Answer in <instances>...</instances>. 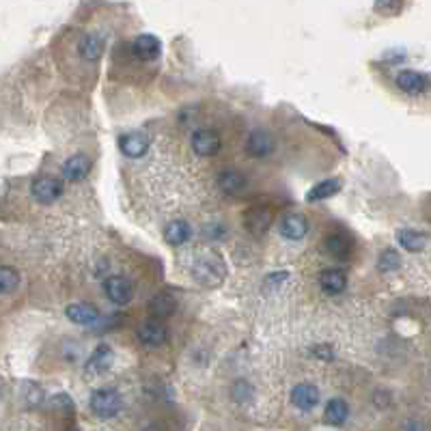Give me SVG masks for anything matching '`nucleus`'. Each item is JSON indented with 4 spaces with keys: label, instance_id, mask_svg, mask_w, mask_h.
Returning <instances> with one entry per match:
<instances>
[{
    "label": "nucleus",
    "instance_id": "obj_8",
    "mask_svg": "<svg viewBox=\"0 0 431 431\" xmlns=\"http://www.w3.org/2000/svg\"><path fill=\"white\" fill-rule=\"evenodd\" d=\"M291 403L298 407L302 412H308L313 407L320 403V389L313 386V384H298V386H293L291 391Z\"/></svg>",
    "mask_w": 431,
    "mask_h": 431
},
{
    "label": "nucleus",
    "instance_id": "obj_4",
    "mask_svg": "<svg viewBox=\"0 0 431 431\" xmlns=\"http://www.w3.org/2000/svg\"><path fill=\"white\" fill-rule=\"evenodd\" d=\"M104 291L106 298L117 306H125L134 298V287L125 276H108L104 281Z\"/></svg>",
    "mask_w": 431,
    "mask_h": 431
},
{
    "label": "nucleus",
    "instance_id": "obj_23",
    "mask_svg": "<svg viewBox=\"0 0 431 431\" xmlns=\"http://www.w3.org/2000/svg\"><path fill=\"white\" fill-rule=\"evenodd\" d=\"M338 190H341V181H338V179H326V181H320V184L311 188V192L306 194V201L308 203L326 201V198L334 196Z\"/></svg>",
    "mask_w": 431,
    "mask_h": 431
},
{
    "label": "nucleus",
    "instance_id": "obj_5",
    "mask_svg": "<svg viewBox=\"0 0 431 431\" xmlns=\"http://www.w3.org/2000/svg\"><path fill=\"white\" fill-rule=\"evenodd\" d=\"M192 151L196 153V155H201V157H205V155H216L218 151H220V136H218V132H214V130H196L194 134H192Z\"/></svg>",
    "mask_w": 431,
    "mask_h": 431
},
{
    "label": "nucleus",
    "instance_id": "obj_12",
    "mask_svg": "<svg viewBox=\"0 0 431 431\" xmlns=\"http://www.w3.org/2000/svg\"><path fill=\"white\" fill-rule=\"evenodd\" d=\"M61 171H63V177L67 181H82L91 171V160L84 153H76L72 157H67Z\"/></svg>",
    "mask_w": 431,
    "mask_h": 431
},
{
    "label": "nucleus",
    "instance_id": "obj_14",
    "mask_svg": "<svg viewBox=\"0 0 431 431\" xmlns=\"http://www.w3.org/2000/svg\"><path fill=\"white\" fill-rule=\"evenodd\" d=\"M272 147H274V143H272V136L265 130H255L246 141V151L253 157H265Z\"/></svg>",
    "mask_w": 431,
    "mask_h": 431
},
{
    "label": "nucleus",
    "instance_id": "obj_22",
    "mask_svg": "<svg viewBox=\"0 0 431 431\" xmlns=\"http://www.w3.org/2000/svg\"><path fill=\"white\" fill-rule=\"evenodd\" d=\"M175 306H177V302L171 293H157V296H153L149 300V311L153 315V320H162V317L173 315Z\"/></svg>",
    "mask_w": 431,
    "mask_h": 431
},
{
    "label": "nucleus",
    "instance_id": "obj_6",
    "mask_svg": "<svg viewBox=\"0 0 431 431\" xmlns=\"http://www.w3.org/2000/svg\"><path fill=\"white\" fill-rule=\"evenodd\" d=\"M139 341L145 347H160L166 343V326L160 320H147L139 326Z\"/></svg>",
    "mask_w": 431,
    "mask_h": 431
},
{
    "label": "nucleus",
    "instance_id": "obj_27",
    "mask_svg": "<svg viewBox=\"0 0 431 431\" xmlns=\"http://www.w3.org/2000/svg\"><path fill=\"white\" fill-rule=\"evenodd\" d=\"M399 265H401V257H399V253L393 251V248L384 251L382 257L377 259V267H379V272H384V274H389V272H395Z\"/></svg>",
    "mask_w": 431,
    "mask_h": 431
},
{
    "label": "nucleus",
    "instance_id": "obj_10",
    "mask_svg": "<svg viewBox=\"0 0 431 431\" xmlns=\"http://www.w3.org/2000/svg\"><path fill=\"white\" fill-rule=\"evenodd\" d=\"M65 315H67V320L74 322V324H80V326H91V324H95L100 320V311L93 306V304H88V302H74L65 308Z\"/></svg>",
    "mask_w": 431,
    "mask_h": 431
},
{
    "label": "nucleus",
    "instance_id": "obj_17",
    "mask_svg": "<svg viewBox=\"0 0 431 431\" xmlns=\"http://www.w3.org/2000/svg\"><path fill=\"white\" fill-rule=\"evenodd\" d=\"M78 50H80V56L84 61H91V63H95L102 58V52H104V41L100 35L95 33H88L80 39L78 43Z\"/></svg>",
    "mask_w": 431,
    "mask_h": 431
},
{
    "label": "nucleus",
    "instance_id": "obj_24",
    "mask_svg": "<svg viewBox=\"0 0 431 431\" xmlns=\"http://www.w3.org/2000/svg\"><path fill=\"white\" fill-rule=\"evenodd\" d=\"M326 251L338 259H345L352 253V240L343 233H332L326 237Z\"/></svg>",
    "mask_w": 431,
    "mask_h": 431
},
{
    "label": "nucleus",
    "instance_id": "obj_25",
    "mask_svg": "<svg viewBox=\"0 0 431 431\" xmlns=\"http://www.w3.org/2000/svg\"><path fill=\"white\" fill-rule=\"evenodd\" d=\"M399 244L405 248L407 253H421L427 246V237L421 231H412V229H403L399 231Z\"/></svg>",
    "mask_w": 431,
    "mask_h": 431
},
{
    "label": "nucleus",
    "instance_id": "obj_21",
    "mask_svg": "<svg viewBox=\"0 0 431 431\" xmlns=\"http://www.w3.org/2000/svg\"><path fill=\"white\" fill-rule=\"evenodd\" d=\"M190 235H192V229H190V224L186 220H175V222L166 224V229H164V240L171 246L186 244L190 240Z\"/></svg>",
    "mask_w": 431,
    "mask_h": 431
},
{
    "label": "nucleus",
    "instance_id": "obj_7",
    "mask_svg": "<svg viewBox=\"0 0 431 431\" xmlns=\"http://www.w3.org/2000/svg\"><path fill=\"white\" fill-rule=\"evenodd\" d=\"M112 360H115V354L108 345H100L95 347V352L88 356V360L84 362V373L88 377H97L102 373H106L112 365Z\"/></svg>",
    "mask_w": 431,
    "mask_h": 431
},
{
    "label": "nucleus",
    "instance_id": "obj_30",
    "mask_svg": "<svg viewBox=\"0 0 431 431\" xmlns=\"http://www.w3.org/2000/svg\"><path fill=\"white\" fill-rule=\"evenodd\" d=\"M67 431H78V429H67Z\"/></svg>",
    "mask_w": 431,
    "mask_h": 431
},
{
    "label": "nucleus",
    "instance_id": "obj_19",
    "mask_svg": "<svg viewBox=\"0 0 431 431\" xmlns=\"http://www.w3.org/2000/svg\"><path fill=\"white\" fill-rule=\"evenodd\" d=\"M320 285L328 296H336V293H341L347 287V276L341 269H326L320 276Z\"/></svg>",
    "mask_w": 431,
    "mask_h": 431
},
{
    "label": "nucleus",
    "instance_id": "obj_13",
    "mask_svg": "<svg viewBox=\"0 0 431 431\" xmlns=\"http://www.w3.org/2000/svg\"><path fill=\"white\" fill-rule=\"evenodd\" d=\"M119 149L127 157H143L149 151V139L145 134H123L119 139Z\"/></svg>",
    "mask_w": 431,
    "mask_h": 431
},
{
    "label": "nucleus",
    "instance_id": "obj_9",
    "mask_svg": "<svg viewBox=\"0 0 431 431\" xmlns=\"http://www.w3.org/2000/svg\"><path fill=\"white\" fill-rule=\"evenodd\" d=\"M132 52L141 61H155L162 52V43L153 35H139L132 43Z\"/></svg>",
    "mask_w": 431,
    "mask_h": 431
},
{
    "label": "nucleus",
    "instance_id": "obj_2",
    "mask_svg": "<svg viewBox=\"0 0 431 431\" xmlns=\"http://www.w3.org/2000/svg\"><path fill=\"white\" fill-rule=\"evenodd\" d=\"M91 412L100 418H112L121 410V395L115 389H100L91 395Z\"/></svg>",
    "mask_w": 431,
    "mask_h": 431
},
{
    "label": "nucleus",
    "instance_id": "obj_20",
    "mask_svg": "<svg viewBox=\"0 0 431 431\" xmlns=\"http://www.w3.org/2000/svg\"><path fill=\"white\" fill-rule=\"evenodd\" d=\"M218 186L222 188V192L231 194V196H237V194L244 192V188H246V177H244L242 173L229 169V171L220 173V177H218Z\"/></svg>",
    "mask_w": 431,
    "mask_h": 431
},
{
    "label": "nucleus",
    "instance_id": "obj_28",
    "mask_svg": "<svg viewBox=\"0 0 431 431\" xmlns=\"http://www.w3.org/2000/svg\"><path fill=\"white\" fill-rule=\"evenodd\" d=\"M373 7H375V11H382L386 15H395L401 9V3H375Z\"/></svg>",
    "mask_w": 431,
    "mask_h": 431
},
{
    "label": "nucleus",
    "instance_id": "obj_18",
    "mask_svg": "<svg viewBox=\"0 0 431 431\" xmlns=\"http://www.w3.org/2000/svg\"><path fill=\"white\" fill-rule=\"evenodd\" d=\"M244 222H246V229L251 231V235L259 237V235H263L269 229L272 214L267 210H251V212H246Z\"/></svg>",
    "mask_w": 431,
    "mask_h": 431
},
{
    "label": "nucleus",
    "instance_id": "obj_16",
    "mask_svg": "<svg viewBox=\"0 0 431 431\" xmlns=\"http://www.w3.org/2000/svg\"><path fill=\"white\" fill-rule=\"evenodd\" d=\"M397 86L403 91V93H410V95H416V93H423L427 88V78L418 72H412V70H403L399 72L397 76Z\"/></svg>",
    "mask_w": 431,
    "mask_h": 431
},
{
    "label": "nucleus",
    "instance_id": "obj_15",
    "mask_svg": "<svg viewBox=\"0 0 431 431\" xmlns=\"http://www.w3.org/2000/svg\"><path fill=\"white\" fill-rule=\"evenodd\" d=\"M350 416V405L345 399H330L326 403V412H324V423L326 425H332V427H341Z\"/></svg>",
    "mask_w": 431,
    "mask_h": 431
},
{
    "label": "nucleus",
    "instance_id": "obj_26",
    "mask_svg": "<svg viewBox=\"0 0 431 431\" xmlns=\"http://www.w3.org/2000/svg\"><path fill=\"white\" fill-rule=\"evenodd\" d=\"M17 283H19V274H17L15 267H9V265L0 267V291L11 293V291H15Z\"/></svg>",
    "mask_w": 431,
    "mask_h": 431
},
{
    "label": "nucleus",
    "instance_id": "obj_29",
    "mask_svg": "<svg viewBox=\"0 0 431 431\" xmlns=\"http://www.w3.org/2000/svg\"><path fill=\"white\" fill-rule=\"evenodd\" d=\"M26 399L31 401V403H39L43 397H41V391H39V386H35V384H26Z\"/></svg>",
    "mask_w": 431,
    "mask_h": 431
},
{
    "label": "nucleus",
    "instance_id": "obj_1",
    "mask_svg": "<svg viewBox=\"0 0 431 431\" xmlns=\"http://www.w3.org/2000/svg\"><path fill=\"white\" fill-rule=\"evenodd\" d=\"M194 272V279L201 285H207V287H216L222 283L224 279V265L216 255H203L196 259V263L192 265Z\"/></svg>",
    "mask_w": 431,
    "mask_h": 431
},
{
    "label": "nucleus",
    "instance_id": "obj_3",
    "mask_svg": "<svg viewBox=\"0 0 431 431\" xmlns=\"http://www.w3.org/2000/svg\"><path fill=\"white\" fill-rule=\"evenodd\" d=\"M63 181L56 179V177H48V175H43V177H37L33 181V186H31V194L37 203H43V205H50V203H54L56 198H61L63 194Z\"/></svg>",
    "mask_w": 431,
    "mask_h": 431
},
{
    "label": "nucleus",
    "instance_id": "obj_11",
    "mask_svg": "<svg viewBox=\"0 0 431 431\" xmlns=\"http://www.w3.org/2000/svg\"><path fill=\"white\" fill-rule=\"evenodd\" d=\"M308 233V222L302 214H287L281 222V235L285 240L298 242L304 240V235Z\"/></svg>",
    "mask_w": 431,
    "mask_h": 431
}]
</instances>
